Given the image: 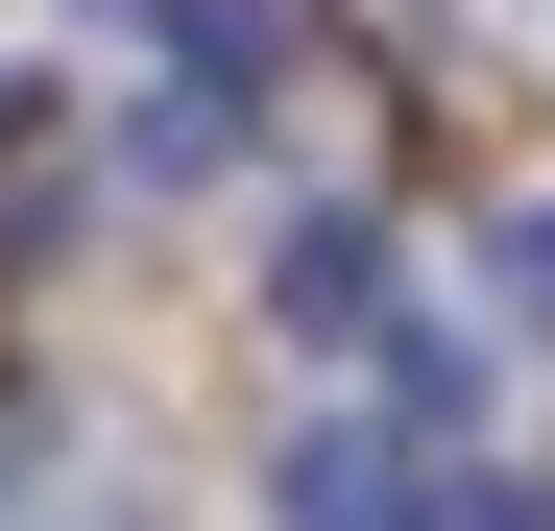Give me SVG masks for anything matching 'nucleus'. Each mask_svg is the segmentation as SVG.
I'll return each instance as SVG.
<instances>
[{"label": "nucleus", "instance_id": "nucleus-6", "mask_svg": "<svg viewBox=\"0 0 555 531\" xmlns=\"http://www.w3.org/2000/svg\"><path fill=\"white\" fill-rule=\"evenodd\" d=\"M0 145H25V73H0Z\"/></svg>", "mask_w": 555, "mask_h": 531}, {"label": "nucleus", "instance_id": "nucleus-2", "mask_svg": "<svg viewBox=\"0 0 555 531\" xmlns=\"http://www.w3.org/2000/svg\"><path fill=\"white\" fill-rule=\"evenodd\" d=\"M291 25H314V0H169V73L242 98V73H291Z\"/></svg>", "mask_w": 555, "mask_h": 531}, {"label": "nucleus", "instance_id": "nucleus-5", "mask_svg": "<svg viewBox=\"0 0 555 531\" xmlns=\"http://www.w3.org/2000/svg\"><path fill=\"white\" fill-rule=\"evenodd\" d=\"M483 266H507V314H531V338H555V218H507V242H483Z\"/></svg>", "mask_w": 555, "mask_h": 531}, {"label": "nucleus", "instance_id": "nucleus-4", "mask_svg": "<svg viewBox=\"0 0 555 531\" xmlns=\"http://www.w3.org/2000/svg\"><path fill=\"white\" fill-rule=\"evenodd\" d=\"M387 507H411V483L362 459V435H314V459H291V531H387Z\"/></svg>", "mask_w": 555, "mask_h": 531}, {"label": "nucleus", "instance_id": "nucleus-3", "mask_svg": "<svg viewBox=\"0 0 555 531\" xmlns=\"http://www.w3.org/2000/svg\"><path fill=\"white\" fill-rule=\"evenodd\" d=\"M218 145H242V98H194V73H145V98H121V169H145V194H194Z\"/></svg>", "mask_w": 555, "mask_h": 531}, {"label": "nucleus", "instance_id": "nucleus-1", "mask_svg": "<svg viewBox=\"0 0 555 531\" xmlns=\"http://www.w3.org/2000/svg\"><path fill=\"white\" fill-rule=\"evenodd\" d=\"M266 314L291 338H387V218H291L266 242Z\"/></svg>", "mask_w": 555, "mask_h": 531}]
</instances>
